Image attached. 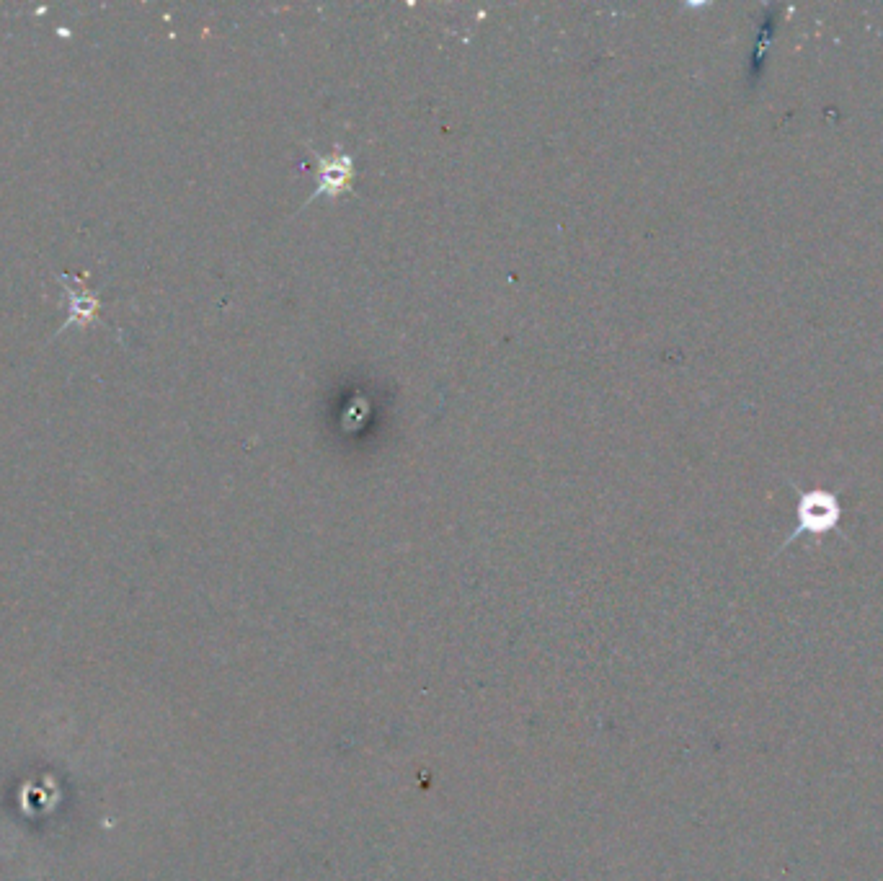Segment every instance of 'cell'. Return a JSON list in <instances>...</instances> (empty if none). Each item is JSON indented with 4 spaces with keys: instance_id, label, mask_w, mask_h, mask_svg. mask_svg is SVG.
<instances>
[{
    "instance_id": "6da1fadb",
    "label": "cell",
    "mask_w": 883,
    "mask_h": 881,
    "mask_svg": "<svg viewBox=\"0 0 883 881\" xmlns=\"http://www.w3.org/2000/svg\"><path fill=\"white\" fill-rule=\"evenodd\" d=\"M837 522H840V502L832 494L811 491L801 497V504H798V530L791 540H796L801 533L824 535L837 528Z\"/></svg>"
},
{
    "instance_id": "7a4b0ae2",
    "label": "cell",
    "mask_w": 883,
    "mask_h": 881,
    "mask_svg": "<svg viewBox=\"0 0 883 881\" xmlns=\"http://www.w3.org/2000/svg\"><path fill=\"white\" fill-rule=\"evenodd\" d=\"M354 181V161L344 153H334L331 158H318V194H336L349 192Z\"/></svg>"
}]
</instances>
